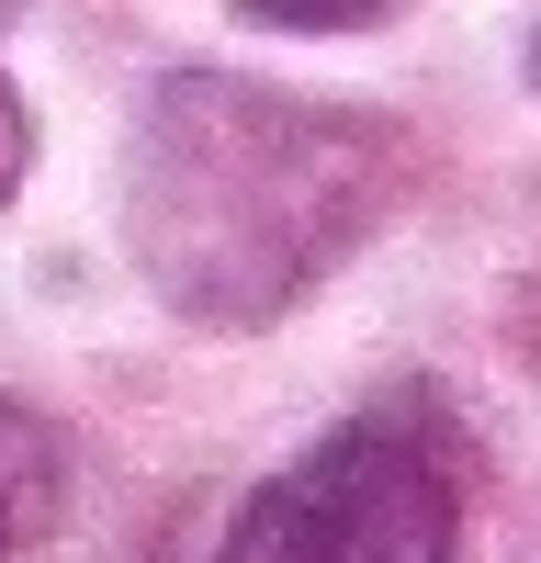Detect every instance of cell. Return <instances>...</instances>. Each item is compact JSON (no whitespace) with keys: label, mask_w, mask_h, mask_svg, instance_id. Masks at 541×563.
I'll return each instance as SVG.
<instances>
[{"label":"cell","mask_w":541,"mask_h":563,"mask_svg":"<svg viewBox=\"0 0 541 563\" xmlns=\"http://www.w3.org/2000/svg\"><path fill=\"white\" fill-rule=\"evenodd\" d=\"M530 79H541V34H530Z\"/></svg>","instance_id":"6"},{"label":"cell","mask_w":541,"mask_h":563,"mask_svg":"<svg viewBox=\"0 0 541 563\" xmlns=\"http://www.w3.org/2000/svg\"><path fill=\"white\" fill-rule=\"evenodd\" d=\"M406 192V135L384 113L305 102L270 79L180 68L124 135V238L135 271L192 327L294 316Z\"/></svg>","instance_id":"1"},{"label":"cell","mask_w":541,"mask_h":563,"mask_svg":"<svg viewBox=\"0 0 541 563\" xmlns=\"http://www.w3.org/2000/svg\"><path fill=\"white\" fill-rule=\"evenodd\" d=\"M23 169H34V113H23V90L0 79V203L23 192Z\"/></svg>","instance_id":"5"},{"label":"cell","mask_w":541,"mask_h":563,"mask_svg":"<svg viewBox=\"0 0 541 563\" xmlns=\"http://www.w3.org/2000/svg\"><path fill=\"white\" fill-rule=\"evenodd\" d=\"M249 23H270V34H361V23H384L395 0H238Z\"/></svg>","instance_id":"4"},{"label":"cell","mask_w":541,"mask_h":563,"mask_svg":"<svg viewBox=\"0 0 541 563\" xmlns=\"http://www.w3.org/2000/svg\"><path fill=\"white\" fill-rule=\"evenodd\" d=\"M68 507V440L23 395H0V552H34Z\"/></svg>","instance_id":"3"},{"label":"cell","mask_w":541,"mask_h":563,"mask_svg":"<svg viewBox=\"0 0 541 563\" xmlns=\"http://www.w3.org/2000/svg\"><path fill=\"white\" fill-rule=\"evenodd\" d=\"M214 563H451V474L406 417H350L238 507Z\"/></svg>","instance_id":"2"},{"label":"cell","mask_w":541,"mask_h":563,"mask_svg":"<svg viewBox=\"0 0 541 563\" xmlns=\"http://www.w3.org/2000/svg\"><path fill=\"white\" fill-rule=\"evenodd\" d=\"M12 12H23V0H0V23H12Z\"/></svg>","instance_id":"7"}]
</instances>
